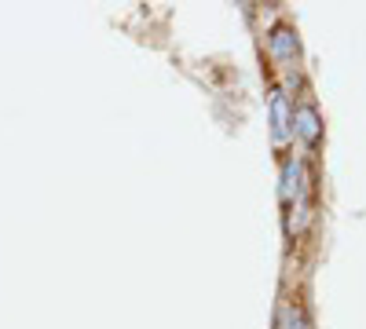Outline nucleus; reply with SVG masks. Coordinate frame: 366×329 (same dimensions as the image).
I'll return each mask as SVG.
<instances>
[{
  "label": "nucleus",
  "mask_w": 366,
  "mask_h": 329,
  "mask_svg": "<svg viewBox=\"0 0 366 329\" xmlns=\"http://www.w3.org/2000/svg\"><path fill=\"white\" fill-rule=\"evenodd\" d=\"M271 136H274V143H286L293 136V106L279 88L271 92Z\"/></svg>",
  "instance_id": "obj_3"
},
{
  "label": "nucleus",
  "mask_w": 366,
  "mask_h": 329,
  "mask_svg": "<svg viewBox=\"0 0 366 329\" xmlns=\"http://www.w3.org/2000/svg\"><path fill=\"white\" fill-rule=\"evenodd\" d=\"M267 51H271L274 63L293 66V63H297V51H300V44H297V29H293L290 22L271 26V34H267Z\"/></svg>",
  "instance_id": "obj_2"
},
{
  "label": "nucleus",
  "mask_w": 366,
  "mask_h": 329,
  "mask_svg": "<svg viewBox=\"0 0 366 329\" xmlns=\"http://www.w3.org/2000/svg\"><path fill=\"white\" fill-rule=\"evenodd\" d=\"M293 136L308 146V151H315V146L322 143V117L312 103L293 106Z\"/></svg>",
  "instance_id": "obj_1"
},
{
  "label": "nucleus",
  "mask_w": 366,
  "mask_h": 329,
  "mask_svg": "<svg viewBox=\"0 0 366 329\" xmlns=\"http://www.w3.org/2000/svg\"><path fill=\"white\" fill-rule=\"evenodd\" d=\"M279 329H312L308 308H304L300 300H286L282 311H279Z\"/></svg>",
  "instance_id": "obj_4"
}]
</instances>
